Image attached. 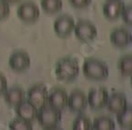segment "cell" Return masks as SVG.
<instances>
[{
	"label": "cell",
	"instance_id": "obj_1",
	"mask_svg": "<svg viewBox=\"0 0 132 130\" xmlns=\"http://www.w3.org/2000/svg\"><path fill=\"white\" fill-rule=\"evenodd\" d=\"M56 79L62 82H71L79 74V66L75 58L66 56L56 62L55 66Z\"/></svg>",
	"mask_w": 132,
	"mask_h": 130
},
{
	"label": "cell",
	"instance_id": "obj_2",
	"mask_svg": "<svg viewBox=\"0 0 132 130\" xmlns=\"http://www.w3.org/2000/svg\"><path fill=\"white\" fill-rule=\"evenodd\" d=\"M83 75L87 80L93 81L105 80L109 76V68L104 61L96 58H87L82 66Z\"/></svg>",
	"mask_w": 132,
	"mask_h": 130
},
{
	"label": "cell",
	"instance_id": "obj_3",
	"mask_svg": "<svg viewBox=\"0 0 132 130\" xmlns=\"http://www.w3.org/2000/svg\"><path fill=\"white\" fill-rule=\"evenodd\" d=\"M62 118L61 111L54 108L52 106H43L38 109L36 120L40 126L44 129H55L58 126Z\"/></svg>",
	"mask_w": 132,
	"mask_h": 130
},
{
	"label": "cell",
	"instance_id": "obj_4",
	"mask_svg": "<svg viewBox=\"0 0 132 130\" xmlns=\"http://www.w3.org/2000/svg\"><path fill=\"white\" fill-rule=\"evenodd\" d=\"M75 36L79 42H90L97 37V29L95 25L89 20H79L75 23L73 30Z\"/></svg>",
	"mask_w": 132,
	"mask_h": 130
},
{
	"label": "cell",
	"instance_id": "obj_5",
	"mask_svg": "<svg viewBox=\"0 0 132 130\" xmlns=\"http://www.w3.org/2000/svg\"><path fill=\"white\" fill-rule=\"evenodd\" d=\"M27 100L37 109L48 103V90L44 84H35L27 90Z\"/></svg>",
	"mask_w": 132,
	"mask_h": 130
},
{
	"label": "cell",
	"instance_id": "obj_6",
	"mask_svg": "<svg viewBox=\"0 0 132 130\" xmlns=\"http://www.w3.org/2000/svg\"><path fill=\"white\" fill-rule=\"evenodd\" d=\"M17 16L25 23H34L40 18V8L32 1H25L18 7Z\"/></svg>",
	"mask_w": 132,
	"mask_h": 130
},
{
	"label": "cell",
	"instance_id": "obj_7",
	"mask_svg": "<svg viewBox=\"0 0 132 130\" xmlns=\"http://www.w3.org/2000/svg\"><path fill=\"white\" fill-rule=\"evenodd\" d=\"M108 96V91L104 87L90 89L87 96L88 105L94 111L103 110L107 104Z\"/></svg>",
	"mask_w": 132,
	"mask_h": 130
},
{
	"label": "cell",
	"instance_id": "obj_8",
	"mask_svg": "<svg viewBox=\"0 0 132 130\" xmlns=\"http://www.w3.org/2000/svg\"><path fill=\"white\" fill-rule=\"evenodd\" d=\"M75 26V20L69 15H60L54 21V31L60 38H67L71 35Z\"/></svg>",
	"mask_w": 132,
	"mask_h": 130
},
{
	"label": "cell",
	"instance_id": "obj_9",
	"mask_svg": "<svg viewBox=\"0 0 132 130\" xmlns=\"http://www.w3.org/2000/svg\"><path fill=\"white\" fill-rule=\"evenodd\" d=\"M9 66L15 72H24L31 66V57L25 51H16L9 56Z\"/></svg>",
	"mask_w": 132,
	"mask_h": 130
},
{
	"label": "cell",
	"instance_id": "obj_10",
	"mask_svg": "<svg viewBox=\"0 0 132 130\" xmlns=\"http://www.w3.org/2000/svg\"><path fill=\"white\" fill-rule=\"evenodd\" d=\"M67 106L74 112H82L88 106L87 96L82 90H74L68 97Z\"/></svg>",
	"mask_w": 132,
	"mask_h": 130
},
{
	"label": "cell",
	"instance_id": "obj_11",
	"mask_svg": "<svg viewBox=\"0 0 132 130\" xmlns=\"http://www.w3.org/2000/svg\"><path fill=\"white\" fill-rule=\"evenodd\" d=\"M68 92L67 90L60 87L51 89L48 91V105L52 106L57 110H64L68 104Z\"/></svg>",
	"mask_w": 132,
	"mask_h": 130
},
{
	"label": "cell",
	"instance_id": "obj_12",
	"mask_svg": "<svg viewBox=\"0 0 132 130\" xmlns=\"http://www.w3.org/2000/svg\"><path fill=\"white\" fill-rule=\"evenodd\" d=\"M128 106V100L123 93L113 92L110 96H108L107 104L105 107L109 112L117 115L124 112Z\"/></svg>",
	"mask_w": 132,
	"mask_h": 130
},
{
	"label": "cell",
	"instance_id": "obj_13",
	"mask_svg": "<svg viewBox=\"0 0 132 130\" xmlns=\"http://www.w3.org/2000/svg\"><path fill=\"white\" fill-rule=\"evenodd\" d=\"M131 33L126 28H116L110 33L111 44L117 48H126L131 44Z\"/></svg>",
	"mask_w": 132,
	"mask_h": 130
},
{
	"label": "cell",
	"instance_id": "obj_14",
	"mask_svg": "<svg viewBox=\"0 0 132 130\" xmlns=\"http://www.w3.org/2000/svg\"><path fill=\"white\" fill-rule=\"evenodd\" d=\"M15 112L16 115H17V117L25 120V121L32 123V122H34L36 120L38 109L37 107H35L31 103V101H29L28 100L25 99L19 105L16 106Z\"/></svg>",
	"mask_w": 132,
	"mask_h": 130
},
{
	"label": "cell",
	"instance_id": "obj_15",
	"mask_svg": "<svg viewBox=\"0 0 132 130\" xmlns=\"http://www.w3.org/2000/svg\"><path fill=\"white\" fill-rule=\"evenodd\" d=\"M124 7L123 0H107L103 6V13L107 20H116L120 18Z\"/></svg>",
	"mask_w": 132,
	"mask_h": 130
},
{
	"label": "cell",
	"instance_id": "obj_16",
	"mask_svg": "<svg viewBox=\"0 0 132 130\" xmlns=\"http://www.w3.org/2000/svg\"><path fill=\"white\" fill-rule=\"evenodd\" d=\"M4 99L6 103L12 108H15L16 106L25 100V93L24 90L19 86H13L9 89H7V90L4 92Z\"/></svg>",
	"mask_w": 132,
	"mask_h": 130
},
{
	"label": "cell",
	"instance_id": "obj_17",
	"mask_svg": "<svg viewBox=\"0 0 132 130\" xmlns=\"http://www.w3.org/2000/svg\"><path fill=\"white\" fill-rule=\"evenodd\" d=\"M117 68L124 77H130L132 75V56L131 55H124L117 61Z\"/></svg>",
	"mask_w": 132,
	"mask_h": 130
},
{
	"label": "cell",
	"instance_id": "obj_18",
	"mask_svg": "<svg viewBox=\"0 0 132 130\" xmlns=\"http://www.w3.org/2000/svg\"><path fill=\"white\" fill-rule=\"evenodd\" d=\"M116 125H114V120L109 116L106 115H100V116L95 117L93 121V129H106L111 130L114 129Z\"/></svg>",
	"mask_w": 132,
	"mask_h": 130
},
{
	"label": "cell",
	"instance_id": "obj_19",
	"mask_svg": "<svg viewBox=\"0 0 132 130\" xmlns=\"http://www.w3.org/2000/svg\"><path fill=\"white\" fill-rule=\"evenodd\" d=\"M41 7L47 14L53 15L61 11L63 7L62 0H41Z\"/></svg>",
	"mask_w": 132,
	"mask_h": 130
},
{
	"label": "cell",
	"instance_id": "obj_20",
	"mask_svg": "<svg viewBox=\"0 0 132 130\" xmlns=\"http://www.w3.org/2000/svg\"><path fill=\"white\" fill-rule=\"evenodd\" d=\"M117 121L118 125L122 128H128L131 129L132 127V108L128 105L124 112L117 115Z\"/></svg>",
	"mask_w": 132,
	"mask_h": 130
},
{
	"label": "cell",
	"instance_id": "obj_21",
	"mask_svg": "<svg viewBox=\"0 0 132 130\" xmlns=\"http://www.w3.org/2000/svg\"><path fill=\"white\" fill-rule=\"evenodd\" d=\"M73 129L79 130H87L93 128V122L87 115L80 114L76 117L72 124Z\"/></svg>",
	"mask_w": 132,
	"mask_h": 130
},
{
	"label": "cell",
	"instance_id": "obj_22",
	"mask_svg": "<svg viewBox=\"0 0 132 130\" xmlns=\"http://www.w3.org/2000/svg\"><path fill=\"white\" fill-rule=\"evenodd\" d=\"M9 127L10 129H32V123L20 119L19 117L13 119L9 124Z\"/></svg>",
	"mask_w": 132,
	"mask_h": 130
},
{
	"label": "cell",
	"instance_id": "obj_23",
	"mask_svg": "<svg viewBox=\"0 0 132 130\" xmlns=\"http://www.w3.org/2000/svg\"><path fill=\"white\" fill-rule=\"evenodd\" d=\"M128 26H131L132 25V6L128 5V6H125L122 11L121 16H120Z\"/></svg>",
	"mask_w": 132,
	"mask_h": 130
},
{
	"label": "cell",
	"instance_id": "obj_24",
	"mask_svg": "<svg viewBox=\"0 0 132 130\" xmlns=\"http://www.w3.org/2000/svg\"><path fill=\"white\" fill-rule=\"evenodd\" d=\"M10 14V7L7 3L0 0V21L9 18Z\"/></svg>",
	"mask_w": 132,
	"mask_h": 130
},
{
	"label": "cell",
	"instance_id": "obj_25",
	"mask_svg": "<svg viewBox=\"0 0 132 130\" xmlns=\"http://www.w3.org/2000/svg\"><path fill=\"white\" fill-rule=\"evenodd\" d=\"M68 2L73 7L78 9H82L88 7L92 3V0H68Z\"/></svg>",
	"mask_w": 132,
	"mask_h": 130
},
{
	"label": "cell",
	"instance_id": "obj_26",
	"mask_svg": "<svg viewBox=\"0 0 132 130\" xmlns=\"http://www.w3.org/2000/svg\"><path fill=\"white\" fill-rule=\"evenodd\" d=\"M7 89V80L4 74L0 73V95H3Z\"/></svg>",
	"mask_w": 132,
	"mask_h": 130
},
{
	"label": "cell",
	"instance_id": "obj_27",
	"mask_svg": "<svg viewBox=\"0 0 132 130\" xmlns=\"http://www.w3.org/2000/svg\"><path fill=\"white\" fill-rule=\"evenodd\" d=\"M2 1H4V2H6V3H7L9 5H13V4H16V3L20 2L21 0H2Z\"/></svg>",
	"mask_w": 132,
	"mask_h": 130
}]
</instances>
